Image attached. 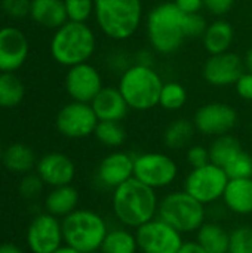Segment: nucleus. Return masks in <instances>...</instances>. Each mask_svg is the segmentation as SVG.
Returning <instances> with one entry per match:
<instances>
[{
    "label": "nucleus",
    "mask_w": 252,
    "mask_h": 253,
    "mask_svg": "<svg viewBox=\"0 0 252 253\" xmlns=\"http://www.w3.org/2000/svg\"><path fill=\"white\" fill-rule=\"evenodd\" d=\"M111 209L119 224L129 230H137L157 218L159 197L156 190L137 178H131L113 190Z\"/></svg>",
    "instance_id": "f257e3e1"
},
{
    "label": "nucleus",
    "mask_w": 252,
    "mask_h": 253,
    "mask_svg": "<svg viewBox=\"0 0 252 253\" xmlns=\"http://www.w3.org/2000/svg\"><path fill=\"white\" fill-rule=\"evenodd\" d=\"M184 16L174 1H163L156 4L147 13L146 28L151 49L160 55L175 53L183 42L184 34Z\"/></svg>",
    "instance_id": "f03ea898"
},
{
    "label": "nucleus",
    "mask_w": 252,
    "mask_h": 253,
    "mask_svg": "<svg viewBox=\"0 0 252 253\" xmlns=\"http://www.w3.org/2000/svg\"><path fill=\"white\" fill-rule=\"evenodd\" d=\"M49 50L55 62L67 68L89 62L97 50V36L86 22L67 21L55 30Z\"/></svg>",
    "instance_id": "7ed1b4c3"
},
{
    "label": "nucleus",
    "mask_w": 252,
    "mask_h": 253,
    "mask_svg": "<svg viewBox=\"0 0 252 253\" xmlns=\"http://www.w3.org/2000/svg\"><path fill=\"white\" fill-rule=\"evenodd\" d=\"M94 16L105 37L123 42L131 39L143 22V0H95Z\"/></svg>",
    "instance_id": "20e7f679"
},
{
    "label": "nucleus",
    "mask_w": 252,
    "mask_h": 253,
    "mask_svg": "<svg viewBox=\"0 0 252 253\" xmlns=\"http://www.w3.org/2000/svg\"><path fill=\"white\" fill-rule=\"evenodd\" d=\"M160 74L147 65L132 64L120 74L117 89L134 111H149L159 105L163 86Z\"/></svg>",
    "instance_id": "39448f33"
},
{
    "label": "nucleus",
    "mask_w": 252,
    "mask_h": 253,
    "mask_svg": "<svg viewBox=\"0 0 252 253\" xmlns=\"http://www.w3.org/2000/svg\"><path fill=\"white\" fill-rule=\"evenodd\" d=\"M64 243L82 253L100 252L108 233L105 219L89 209H76L61 219Z\"/></svg>",
    "instance_id": "423d86ee"
},
{
    "label": "nucleus",
    "mask_w": 252,
    "mask_h": 253,
    "mask_svg": "<svg viewBox=\"0 0 252 253\" xmlns=\"http://www.w3.org/2000/svg\"><path fill=\"white\" fill-rule=\"evenodd\" d=\"M157 218L181 234L196 233L206 222V206L187 191H171L159 200Z\"/></svg>",
    "instance_id": "0eeeda50"
},
{
    "label": "nucleus",
    "mask_w": 252,
    "mask_h": 253,
    "mask_svg": "<svg viewBox=\"0 0 252 253\" xmlns=\"http://www.w3.org/2000/svg\"><path fill=\"white\" fill-rule=\"evenodd\" d=\"M229 181L230 179L223 168L208 163L202 168H195L190 170L184 179L183 190L202 205L209 206L223 200Z\"/></svg>",
    "instance_id": "6e6552de"
},
{
    "label": "nucleus",
    "mask_w": 252,
    "mask_h": 253,
    "mask_svg": "<svg viewBox=\"0 0 252 253\" xmlns=\"http://www.w3.org/2000/svg\"><path fill=\"white\" fill-rule=\"evenodd\" d=\"M178 176V166L172 157L163 153H143L135 156L134 178L153 190L169 187Z\"/></svg>",
    "instance_id": "1a4fd4ad"
},
{
    "label": "nucleus",
    "mask_w": 252,
    "mask_h": 253,
    "mask_svg": "<svg viewBox=\"0 0 252 253\" xmlns=\"http://www.w3.org/2000/svg\"><path fill=\"white\" fill-rule=\"evenodd\" d=\"M98 117L91 104L71 101L65 104L56 114V130L68 139H83L94 135Z\"/></svg>",
    "instance_id": "9d476101"
},
{
    "label": "nucleus",
    "mask_w": 252,
    "mask_h": 253,
    "mask_svg": "<svg viewBox=\"0 0 252 253\" xmlns=\"http://www.w3.org/2000/svg\"><path fill=\"white\" fill-rule=\"evenodd\" d=\"M141 253H177L184 243L183 234L160 218H154L135 230Z\"/></svg>",
    "instance_id": "9b49d317"
},
{
    "label": "nucleus",
    "mask_w": 252,
    "mask_h": 253,
    "mask_svg": "<svg viewBox=\"0 0 252 253\" xmlns=\"http://www.w3.org/2000/svg\"><path fill=\"white\" fill-rule=\"evenodd\" d=\"M193 123L196 132L205 136L217 138L230 133L238 123V113L226 102H208L198 108Z\"/></svg>",
    "instance_id": "f8f14e48"
},
{
    "label": "nucleus",
    "mask_w": 252,
    "mask_h": 253,
    "mask_svg": "<svg viewBox=\"0 0 252 253\" xmlns=\"http://www.w3.org/2000/svg\"><path fill=\"white\" fill-rule=\"evenodd\" d=\"M27 246L33 253H52L64 245L61 219L50 213L33 218L25 234Z\"/></svg>",
    "instance_id": "ddd939ff"
},
{
    "label": "nucleus",
    "mask_w": 252,
    "mask_h": 253,
    "mask_svg": "<svg viewBox=\"0 0 252 253\" xmlns=\"http://www.w3.org/2000/svg\"><path fill=\"white\" fill-rule=\"evenodd\" d=\"M102 87L101 73L92 64L82 62L67 70L65 90L71 101L91 104Z\"/></svg>",
    "instance_id": "4468645a"
},
{
    "label": "nucleus",
    "mask_w": 252,
    "mask_h": 253,
    "mask_svg": "<svg viewBox=\"0 0 252 253\" xmlns=\"http://www.w3.org/2000/svg\"><path fill=\"white\" fill-rule=\"evenodd\" d=\"M244 59L235 52H224L209 55L205 61L202 74L206 83L215 87H226L235 84L239 77L245 73Z\"/></svg>",
    "instance_id": "2eb2a0df"
},
{
    "label": "nucleus",
    "mask_w": 252,
    "mask_h": 253,
    "mask_svg": "<svg viewBox=\"0 0 252 253\" xmlns=\"http://www.w3.org/2000/svg\"><path fill=\"white\" fill-rule=\"evenodd\" d=\"M30 53V43L22 30L16 27L0 28V73H15Z\"/></svg>",
    "instance_id": "dca6fc26"
},
{
    "label": "nucleus",
    "mask_w": 252,
    "mask_h": 253,
    "mask_svg": "<svg viewBox=\"0 0 252 253\" xmlns=\"http://www.w3.org/2000/svg\"><path fill=\"white\" fill-rule=\"evenodd\" d=\"M134 160L135 157L125 151H113L105 156L98 169L97 181L107 190H114L134 178Z\"/></svg>",
    "instance_id": "f3484780"
},
{
    "label": "nucleus",
    "mask_w": 252,
    "mask_h": 253,
    "mask_svg": "<svg viewBox=\"0 0 252 253\" xmlns=\"http://www.w3.org/2000/svg\"><path fill=\"white\" fill-rule=\"evenodd\" d=\"M36 173L42 178L45 185L50 188L70 185L76 176V166L73 160L62 153H48L37 160Z\"/></svg>",
    "instance_id": "a211bd4d"
},
{
    "label": "nucleus",
    "mask_w": 252,
    "mask_h": 253,
    "mask_svg": "<svg viewBox=\"0 0 252 253\" xmlns=\"http://www.w3.org/2000/svg\"><path fill=\"white\" fill-rule=\"evenodd\" d=\"M98 120L122 122L131 110L117 87H102L91 102Z\"/></svg>",
    "instance_id": "6ab92c4d"
},
{
    "label": "nucleus",
    "mask_w": 252,
    "mask_h": 253,
    "mask_svg": "<svg viewBox=\"0 0 252 253\" xmlns=\"http://www.w3.org/2000/svg\"><path fill=\"white\" fill-rule=\"evenodd\" d=\"M223 203L235 215H252V178L230 179L223 196Z\"/></svg>",
    "instance_id": "aec40b11"
},
{
    "label": "nucleus",
    "mask_w": 252,
    "mask_h": 253,
    "mask_svg": "<svg viewBox=\"0 0 252 253\" xmlns=\"http://www.w3.org/2000/svg\"><path fill=\"white\" fill-rule=\"evenodd\" d=\"M30 16L36 24L52 30L68 21L64 0H31Z\"/></svg>",
    "instance_id": "412c9836"
},
{
    "label": "nucleus",
    "mask_w": 252,
    "mask_h": 253,
    "mask_svg": "<svg viewBox=\"0 0 252 253\" xmlns=\"http://www.w3.org/2000/svg\"><path fill=\"white\" fill-rule=\"evenodd\" d=\"M233 39H235V30L232 24L223 18H218L211 24H208L202 36L203 47L209 55L229 52Z\"/></svg>",
    "instance_id": "4be33fe9"
},
{
    "label": "nucleus",
    "mask_w": 252,
    "mask_h": 253,
    "mask_svg": "<svg viewBox=\"0 0 252 253\" xmlns=\"http://www.w3.org/2000/svg\"><path fill=\"white\" fill-rule=\"evenodd\" d=\"M77 206H79V191L71 184L52 188L45 199L46 212L59 219L73 213L77 209Z\"/></svg>",
    "instance_id": "5701e85b"
},
{
    "label": "nucleus",
    "mask_w": 252,
    "mask_h": 253,
    "mask_svg": "<svg viewBox=\"0 0 252 253\" xmlns=\"http://www.w3.org/2000/svg\"><path fill=\"white\" fill-rule=\"evenodd\" d=\"M196 242L208 253H229L230 231L218 222L206 221L196 231Z\"/></svg>",
    "instance_id": "b1692460"
},
{
    "label": "nucleus",
    "mask_w": 252,
    "mask_h": 253,
    "mask_svg": "<svg viewBox=\"0 0 252 253\" xmlns=\"http://www.w3.org/2000/svg\"><path fill=\"white\" fill-rule=\"evenodd\" d=\"M36 156L34 151L21 142L10 144L6 150H3V166L12 173L25 175L36 168Z\"/></svg>",
    "instance_id": "393cba45"
},
{
    "label": "nucleus",
    "mask_w": 252,
    "mask_h": 253,
    "mask_svg": "<svg viewBox=\"0 0 252 253\" xmlns=\"http://www.w3.org/2000/svg\"><path fill=\"white\" fill-rule=\"evenodd\" d=\"M195 133H196V127L193 120L177 119L166 126L163 132V144L169 150L189 148Z\"/></svg>",
    "instance_id": "a878e982"
},
{
    "label": "nucleus",
    "mask_w": 252,
    "mask_h": 253,
    "mask_svg": "<svg viewBox=\"0 0 252 253\" xmlns=\"http://www.w3.org/2000/svg\"><path fill=\"white\" fill-rule=\"evenodd\" d=\"M138 252V243L135 233H132L129 228H113L108 230L100 253H137Z\"/></svg>",
    "instance_id": "bb28decb"
},
{
    "label": "nucleus",
    "mask_w": 252,
    "mask_h": 253,
    "mask_svg": "<svg viewBox=\"0 0 252 253\" xmlns=\"http://www.w3.org/2000/svg\"><path fill=\"white\" fill-rule=\"evenodd\" d=\"M25 96L22 80L15 73H0V108H15Z\"/></svg>",
    "instance_id": "cd10ccee"
},
{
    "label": "nucleus",
    "mask_w": 252,
    "mask_h": 253,
    "mask_svg": "<svg viewBox=\"0 0 252 253\" xmlns=\"http://www.w3.org/2000/svg\"><path fill=\"white\" fill-rule=\"evenodd\" d=\"M242 151V145L238 138L233 135H221L214 138L212 144L209 145V156H211V163L224 168L236 154Z\"/></svg>",
    "instance_id": "c85d7f7f"
},
{
    "label": "nucleus",
    "mask_w": 252,
    "mask_h": 253,
    "mask_svg": "<svg viewBox=\"0 0 252 253\" xmlns=\"http://www.w3.org/2000/svg\"><path fill=\"white\" fill-rule=\"evenodd\" d=\"M97 141L108 148H117L125 144L126 132L120 122L100 120L94 132Z\"/></svg>",
    "instance_id": "c756f323"
},
{
    "label": "nucleus",
    "mask_w": 252,
    "mask_h": 253,
    "mask_svg": "<svg viewBox=\"0 0 252 253\" xmlns=\"http://www.w3.org/2000/svg\"><path fill=\"white\" fill-rule=\"evenodd\" d=\"M187 102V90L178 82L163 83L159 98V105L166 111H178Z\"/></svg>",
    "instance_id": "7c9ffc66"
},
{
    "label": "nucleus",
    "mask_w": 252,
    "mask_h": 253,
    "mask_svg": "<svg viewBox=\"0 0 252 253\" xmlns=\"http://www.w3.org/2000/svg\"><path fill=\"white\" fill-rule=\"evenodd\" d=\"M229 179H241V178H252V157L247 151H241L236 154L224 168Z\"/></svg>",
    "instance_id": "2f4dec72"
},
{
    "label": "nucleus",
    "mask_w": 252,
    "mask_h": 253,
    "mask_svg": "<svg viewBox=\"0 0 252 253\" xmlns=\"http://www.w3.org/2000/svg\"><path fill=\"white\" fill-rule=\"evenodd\" d=\"M67 18L73 22H86L95 10L94 0H64Z\"/></svg>",
    "instance_id": "473e14b6"
},
{
    "label": "nucleus",
    "mask_w": 252,
    "mask_h": 253,
    "mask_svg": "<svg viewBox=\"0 0 252 253\" xmlns=\"http://www.w3.org/2000/svg\"><path fill=\"white\" fill-rule=\"evenodd\" d=\"M229 253H252V227L241 225L230 231Z\"/></svg>",
    "instance_id": "72a5a7b5"
},
{
    "label": "nucleus",
    "mask_w": 252,
    "mask_h": 253,
    "mask_svg": "<svg viewBox=\"0 0 252 253\" xmlns=\"http://www.w3.org/2000/svg\"><path fill=\"white\" fill-rule=\"evenodd\" d=\"M43 185L45 182L42 181V178L37 175V173H25L22 175V179L19 182V193L24 199H28V200H33V199H37L42 191H43Z\"/></svg>",
    "instance_id": "f704fd0d"
},
{
    "label": "nucleus",
    "mask_w": 252,
    "mask_h": 253,
    "mask_svg": "<svg viewBox=\"0 0 252 253\" xmlns=\"http://www.w3.org/2000/svg\"><path fill=\"white\" fill-rule=\"evenodd\" d=\"M208 24L205 16L198 12V13H189L184 16V34L186 39H199L203 36Z\"/></svg>",
    "instance_id": "c9c22d12"
},
{
    "label": "nucleus",
    "mask_w": 252,
    "mask_h": 253,
    "mask_svg": "<svg viewBox=\"0 0 252 253\" xmlns=\"http://www.w3.org/2000/svg\"><path fill=\"white\" fill-rule=\"evenodd\" d=\"M30 6L31 0H1V10L13 19L30 16Z\"/></svg>",
    "instance_id": "e433bc0d"
},
{
    "label": "nucleus",
    "mask_w": 252,
    "mask_h": 253,
    "mask_svg": "<svg viewBox=\"0 0 252 253\" xmlns=\"http://www.w3.org/2000/svg\"><path fill=\"white\" fill-rule=\"evenodd\" d=\"M186 159H187V163L192 166V169L202 168V166L211 163L209 148H206L203 145H190L187 148Z\"/></svg>",
    "instance_id": "4c0bfd02"
},
{
    "label": "nucleus",
    "mask_w": 252,
    "mask_h": 253,
    "mask_svg": "<svg viewBox=\"0 0 252 253\" xmlns=\"http://www.w3.org/2000/svg\"><path fill=\"white\" fill-rule=\"evenodd\" d=\"M235 1L236 0H203V7L214 16L221 18L232 10Z\"/></svg>",
    "instance_id": "58836bf2"
},
{
    "label": "nucleus",
    "mask_w": 252,
    "mask_h": 253,
    "mask_svg": "<svg viewBox=\"0 0 252 253\" xmlns=\"http://www.w3.org/2000/svg\"><path fill=\"white\" fill-rule=\"evenodd\" d=\"M235 87H236V92L238 95L245 99V101H252V73L250 71H245L239 80L235 83Z\"/></svg>",
    "instance_id": "ea45409f"
},
{
    "label": "nucleus",
    "mask_w": 252,
    "mask_h": 253,
    "mask_svg": "<svg viewBox=\"0 0 252 253\" xmlns=\"http://www.w3.org/2000/svg\"><path fill=\"white\" fill-rule=\"evenodd\" d=\"M174 3L186 15H189V13H198L203 7V0H174Z\"/></svg>",
    "instance_id": "a19ab883"
},
{
    "label": "nucleus",
    "mask_w": 252,
    "mask_h": 253,
    "mask_svg": "<svg viewBox=\"0 0 252 253\" xmlns=\"http://www.w3.org/2000/svg\"><path fill=\"white\" fill-rule=\"evenodd\" d=\"M177 253H208L196 240H190V242H184L181 245V248L178 249Z\"/></svg>",
    "instance_id": "79ce46f5"
},
{
    "label": "nucleus",
    "mask_w": 252,
    "mask_h": 253,
    "mask_svg": "<svg viewBox=\"0 0 252 253\" xmlns=\"http://www.w3.org/2000/svg\"><path fill=\"white\" fill-rule=\"evenodd\" d=\"M134 64H140V65H147V67H153V53L150 50H140L135 55V62Z\"/></svg>",
    "instance_id": "37998d69"
},
{
    "label": "nucleus",
    "mask_w": 252,
    "mask_h": 253,
    "mask_svg": "<svg viewBox=\"0 0 252 253\" xmlns=\"http://www.w3.org/2000/svg\"><path fill=\"white\" fill-rule=\"evenodd\" d=\"M0 253H24L21 248H18L13 243H1L0 245Z\"/></svg>",
    "instance_id": "c03bdc74"
},
{
    "label": "nucleus",
    "mask_w": 252,
    "mask_h": 253,
    "mask_svg": "<svg viewBox=\"0 0 252 253\" xmlns=\"http://www.w3.org/2000/svg\"><path fill=\"white\" fill-rule=\"evenodd\" d=\"M244 64H245V70L252 73V46L248 49V52L244 58Z\"/></svg>",
    "instance_id": "a18cd8bd"
},
{
    "label": "nucleus",
    "mask_w": 252,
    "mask_h": 253,
    "mask_svg": "<svg viewBox=\"0 0 252 253\" xmlns=\"http://www.w3.org/2000/svg\"><path fill=\"white\" fill-rule=\"evenodd\" d=\"M52 253H82L80 251H77V249H74V248H71V246H68V245H62L61 248H58L55 252Z\"/></svg>",
    "instance_id": "49530a36"
},
{
    "label": "nucleus",
    "mask_w": 252,
    "mask_h": 253,
    "mask_svg": "<svg viewBox=\"0 0 252 253\" xmlns=\"http://www.w3.org/2000/svg\"><path fill=\"white\" fill-rule=\"evenodd\" d=\"M0 165H3V150L0 148Z\"/></svg>",
    "instance_id": "de8ad7c7"
},
{
    "label": "nucleus",
    "mask_w": 252,
    "mask_h": 253,
    "mask_svg": "<svg viewBox=\"0 0 252 253\" xmlns=\"http://www.w3.org/2000/svg\"><path fill=\"white\" fill-rule=\"evenodd\" d=\"M94 1H95V0H94Z\"/></svg>",
    "instance_id": "09e8293b"
}]
</instances>
